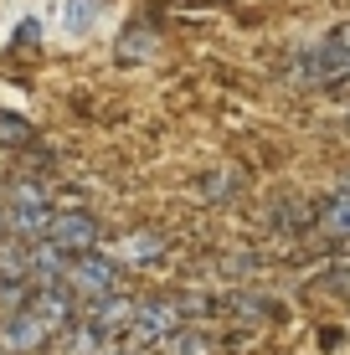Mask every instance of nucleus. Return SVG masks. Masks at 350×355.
Segmentation results:
<instances>
[{
    "label": "nucleus",
    "instance_id": "f257e3e1",
    "mask_svg": "<svg viewBox=\"0 0 350 355\" xmlns=\"http://www.w3.org/2000/svg\"><path fill=\"white\" fill-rule=\"evenodd\" d=\"M0 216H6V237H16V242H42L46 227H52V201H46L42 180H16Z\"/></svg>",
    "mask_w": 350,
    "mask_h": 355
},
{
    "label": "nucleus",
    "instance_id": "dca6fc26",
    "mask_svg": "<svg viewBox=\"0 0 350 355\" xmlns=\"http://www.w3.org/2000/svg\"><path fill=\"white\" fill-rule=\"evenodd\" d=\"M0 237H6V216H0Z\"/></svg>",
    "mask_w": 350,
    "mask_h": 355
},
{
    "label": "nucleus",
    "instance_id": "423d86ee",
    "mask_svg": "<svg viewBox=\"0 0 350 355\" xmlns=\"http://www.w3.org/2000/svg\"><path fill=\"white\" fill-rule=\"evenodd\" d=\"M46 340V329H42V320L21 304L16 314H6V324H0V350L6 355H26V350H36Z\"/></svg>",
    "mask_w": 350,
    "mask_h": 355
},
{
    "label": "nucleus",
    "instance_id": "4468645a",
    "mask_svg": "<svg viewBox=\"0 0 350 355\" xmlns=\"http://www.w3.org/2000/svg\"><path fill=\"white\" fill-rule=\"evenodd\" d=\"M98 16V0H67L62 6V21H67V31H88V21Z\"/></svg>",
    "mask_w": 350,
    "mask_h": 355
},
{
    "label": "nucleus",
    "instance_id": "7ed1b4c3",
    "mask_svg": "<svg viewBox=\"0 0 350 355\" xmlns=\"http://www.w3.org/2000/svg\"><path fill=\"white\" fill-rule=\"evenodd\" d=\"M46 242L52 248H62L67 258H78V252H98V242H103V227H98V216L93 211H52V227H46Z\"/></svg>",
    "mask_w": 350,
    "mask_h": 355
},
{
    "label": "nucleus",
    "instance_id": "0eeeda50",
    "mask_svg": "<svg viewBox=\"0 0 350 355\" xmlns=\"http://www.w3.org/2000/svg\"><path fill=\"white\" fill-rule=\"evenodd\" d=\"M82 324L103 329V335H114V329H129V320H134V299H124V293H103V299L88 304V314H78Z\"/></svg>",
    "mask_w": 350,
    "mask_h": 355
},
{
    "label": "nucleus",
    "instance_id": "2eb2a0df",
    "mask_svg": "<svg viewBox=\"0 0 350 355\" xmlns=\"http://www.w3.org/2000/svg\"><path fill=\"white\" fill-rule=\"evenodd\" d=\"M26 134H31L26 124H16V119H6V114H0V139H16V144H21Z\"/></svg>",
    "mask_w": 350,
    "mask_h": 355
},
{
    "label": "nucleus",
    "instance_id": "9b49d317",
    "mask_svg": "<svg viewBox=\"0 0 350 355\" xmlns=\"http://www.w3.org/2000/svg\"><path fill=\"white\" fill-rule=\"evenodd\" d=\"M155 350H160V355H216L211 340H207V335H196V329H186V324H180L175 335H165Z\"/></svg>",
    "mask_w": 350,
    "mask_h": 355
},
{
    "label": "nucleus",
    "instance_id": "ddd939ff",
    "mask_svg": "<svg viewBox=\"0 0 350 355\" xmlns=\"http://www.w3.org/2000/svg\"><path fill=\"white\" fill-rule=\"evenodd\" d=\"M324 227H330L335 237L350 242V186H340L330 201H324Z\"/></svg>",
    "mask_w": 350,
    "mask_h": 355
},
{
    "label": "nucleus",
    "instance_id": "f8f14e48",
    "mask_svg": "<svg viewBox=\"0 0 350 355\" xmlns=\"http://www.w3.org/2000/svg\"><path fill=\"white\" fill-rule=\"evenodd\" d=\"M150 52H155V36L144 31V26H129L124 36H119V52L114 57L129 67V62H150Z\"/></svg>",
    "mask_w": 350,
    "mask_h": 355
},
{
    "label": "nucleus",
    "instance_id": "f3484780",
    "mask_svg": "<svg viewBox=\"0 0 350 355\" xmlns=\"http://www.w3.org/2000/svg\"><path fill=\"white\" fill-rule=\"evenodd\" d=\"M345 186H350V180H345Z\"/></svg>",
    "mask_w": 350,
    "mask_h": 355
},
{
    "label": "nucleus",
    "instance_id": "9d476101",
    "mask_svg": "<svg viewBox=\"0 0 350 355\" xmlns=\"http://www.w3.org/2000/svg\"><path fill=\"white\" fill-rule=\"evenodd\" d=\"M62 350H67V355H103V350H108V335L78 320L72 329H62Z\"/></svg>",
    "mask_w": 350,
    "mask_h": 355
},
{
    "label": "nucleus",
    "instance_id": "39448f33",
    "mask_svg": "<svg viewBox=\"0 0 350 355\" xmlns=\"http://www.w3.org/2000/svg\"><path fill=\"white\" fill-rule=\"evenodd\" d=\"M180 314H186V304H175V299L134 304V320H129V340H134V345H160L165 335H175V329L186 324Z\"/></svg>",
    "mask_w": 350,
    "mask_h": 355
},
{
    "label": "nucleus",
    "instance_id": "6e6552de",
    "mask_svg": "<svg viewBox=\"0 0 350 355\" xmlns=\"http://www.w3.org/2000/svg\"><path fill=\"white\" fill-rule=\"evenodd\" d=\"M67 273V252L52 248V242H26V284H62Z\"/></svg>",
    "mask_w": 350,
    "mask_h": 355
},
{
    "label": "nucleus",
    "instance_id": "f03ea898",
    "mask_svg": "<svg viewBox=\"0 0 350 355\" xmlns=\"http://www.w3.org/2000/svg\"><path fill=\"white\" fill-rule=\"evenodd\" d=\"M119 284V263L103 258V252H78V258H67V273H62V288L72 299H103V293H114Z\"/></svg>",
    "mask_w": 350,
    "mask_h": 355
},
{
    "label": "nucleus",
    "instance_id": "20e7f679",
    "mask_svg": "<svg viewBox=\"0 0 350 355\" xmlns=\"http://www.w3.org/2000/svg\"><path fill=\"white\" fill-rule=\"evenodd\" d=\"M26 309L42 320L46 335H62V329L78 324V299H72L62 284H31L26 288Z\"/></svg>",
    "mask_w": 350,
    "mask_h": 355
},
{
    "label": "nucleus",
    "instance_id": "1a4fd4ad",
    "mask_svg": "<svg viewBox=\"0 0 350 355\" xmlns=\"http://www.w3.org/2000/svg\"><path fill=\"white\" fill-rule=\"evenodd\" d=\"M160 252H165L160 232H129V237L114 242V263H155Z\"/></svg>",
    "mask_w": 350,
    "mask_h": 355
}]
</instances>
